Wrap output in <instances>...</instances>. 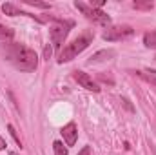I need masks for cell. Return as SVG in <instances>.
Returning <instances> with one entry per match:
<instances>
[{
  "mask_svg": "<svg viewBox=\"0 0 156 155\" xmlns=\"http://www.w3.org/2000/svg\"><path fill=\"white\" fill-rule=\"evenodd\" d=\"M53 150H55V155H67V148L60 141H55L53 142Z\"/></svg>",
  "mask_w": 156,
  "mask_h": 155,
  "instance_id": "cell-12",
  "label": "cell"
},
{
  "mask_svg": "<svg viewBox=\"0 0 156 155\" xmlns=\"http://www.w3.org/2000/svg\"><path fill=\"white\" fill-rule=\"evenodd\" d=\"M7 130H9V133H11V137H13V139H15V141H16V144H18V146H20V148H22V141H20V137H18V135H16V131H15V128H13V126H11V124H9V126H7Z\"/></svg>",
  "mask_w": 156,
  "mask_h": 155,
  "instance_id": "cell-15",
  "label": "cell"
},
{
  "mask_svg": "<svg viewBox=\"0 0 156 155\" xmlns=\"http://www.w3.org/2000/svg\"><path fill=\"white\" fill-rule=\"evenodd\" d=\"M0 53L4 55V59L13 64L16 70L20 71H35L38 66V57L33 49L22 46V44H15V42H7L4 46H0Z\"/></svg>",
  "mask_w": 156,
  "mask_h": 155,
  "instance_id": "cell-1",
  "label": "cell"
},
{
  "mask_svg": "<svg viewBox=\"0 0 156 155\" xmlns=\"http://www.w3.org/2000/svg\"><path fill=\"white\" fill-rule=\"evenodd\" d=\"M134 7L136 9H151L153 2H134Z\"/></svg>",
  "mask_w": 156,
  "mask_h": 155,
  "instance_id": "cell-14",
  "label": "cell"
},
{
  "mask_svg": "<svg viewBox=\"0 0 156 155\" xmlns=\"http://www.w3.org/2000/svg\"><path fill=\"white\" fill-rule=\"evenodd\" d=\"M144 44L149 49H156V31H147L144 35Z\"/></svg>",
  "mask_w": 156,
  "mask_h": 155,
  "instance_id": "cell-9",
  "label": "cell"
},
{
  "mask_svg": "<svg viewBox=\"0 0 156 155\" xmlns=\"http://www.w3.org/2000/svg\"><path fill=\"white\" fill-rule=\"evenodd\" d=\"M9 155H16V153H15V152H11V153H9Z\"/></svg>",
  "mask_w": 156,
  "mask_h": 155,
  "instance_id": "cell-19",
  "label": "cell"
},
{
  "mask_svg": "<svg viewBox=\"0 0 156 155\" xmlns=\"http://www.w3.org/2000/svg\"><path fill=\"white\" fill-rule=\"evenodd\" d=\"M73 77H75V80H76L82 88H85V89H89V91H94V93H98V91H100V86H98V84H96L91 77H89L87 73L78 71V70H76V71L73 73Z\"/></svg>",
  "mask_w": 156,
  "mask_h": 155,
  "instance_id": "cell-6",
  "label": "cell"
},
{
  "mask_svg": "<svg viewBox=\"0 0 156 155\" xmlns=\"http://www.w3.org/2000/svg\"><path fill=\"white\" fill-rule=\"evenodd\" d=\"M73 22H64V20H56L51 28V40L55 44V47H62L66 37L69 35V29H71Z\"/></svg>",
  "mask_w": 156,
  "mask_h": 155,
  "instance_id": "cell-4",
  "label": "cell"
},
{
  "mask_svg": "<svg viewBox=\"0 0 156 155\" xmlns=\"http://www.w3.org/2000/svg\"><path fill=\"white\" fill-rule=\"evenodd\" d=\"M60 133H62V137H64V141H66L67 146H75V142H76V139H78V130H76V124L75 122L66 124L60 130Z\"/></svg>",
  "mask_w": 156,
  "mask_h": 155,
  "instance_id": "cell-7",
  "label": "cell"
},
{
  "mask_svg": "<svg viewBox=\"0 0 156 155\" xmlns=\"http://www.w3.org/2000/svg\"><path fill=\"white\" fill-rule=\"evenodd\" d=\"M78 9L89 18V20H93L94 24H100V26H109L111 24V17L107 15V13H104L102 9H98V7H91V6H85V4H82V2H76L75 4Z\"/></svg>",
  "mask_w": 156,
  "mask_h": 155,
  "instance_id": "cell-3",
  "label": "cell"
},
{
  "mask_svg": "<svg viewBox=\"0 0 156 155\" xmlns=\"http://www.w3.org/2000/svg\"><path fill=\"white\" fill-rule=\"evenodd\" d=\"M51 55H53V47H51L49 44H45V46H44V59H45V60H49V59H51Z\"/></svg>",
  "mask_w": 156,
  "mask_h": 155,
  "instance_id": "cell-16",
  "label": "cell"
},
{
  "mask_svg": "<svg viewBox=\"0 0 156 155\" xmlns=\"http://www.w3.org/2000/svg\"><path fill=\"white\" fill-rule=\"evenodd\" d=\"M2 11H4L5 15H9V17L20 15V9H18L16 6H13V4H4V6H2Z\"/></svg>",
  "mask_w": 156,
  "mask_h": 155,
  "instance_id": "cell-11",
  "label": "cell"
},
{
  "mask_svg": "<svg viewBox=\"0 0 156 155\" xmlns=\"http://www.w3.org/2000/svg\"><path fill=\"white\" fill-rule=\"evenodd\" d=\"M78 155H91V146H83V148L78 152Z\"/></svg>",
  "mask_w": 156,
  "mask_h": 155,
  "instance_id": "cell-17",
  "label": "cell"
},
{
  "mask_svg": "<svg viewBox=\"0 0 156 155\" xmlns=\"http://www.w3.org/2000/svg\"><path fill=\"white\" fill-rule=\"evenodd\" d=\"M5 146H7V144H5V141H4V139H2V137H0V150H4V148H5Z\"/></svg>",
  "mask_w": 156,
  "mask_h": 155,
  "instance_id": "cell-18",
  "label": "cell"
},
{
  "mask_svg": "<svg viewBox=\"0 0 156 155\" xmlns=\"http://www.w3.org/2000/svg\"><path fill=\"white\" fill-rule=\"evenodd\" d=\"M138 75H140V77H144L147 82H151V84H154V86H156V71H140Z\"/></svg>",
  "mask_w": 156,
  "mask_h": 155,
  "instance_id": "cell-13",
  "label": "cell"
},
{
  "mask_svg": "<svg viewBox=\"0 0 156 155\" xmlns=\"http://www.w3.org/2000/svg\"><path fill=\"white\" fill-rule=\"evenodd\" d=\"M133 33H134V29L131 26H113V28H107V31L102 37H104V40L116 42V40H125L133 37Z\"/></svg>",
  "mask_w": 156,
  "mask_h": 155,
  "instance_id": "cell-5",
  "label": "cell"
},
{
  "mask_svg": "<svg viewBox=\"0 0 156 155\" xmlns=\"http://www.w3.org/2000/svg\"><path fill=\"white\" fill-rule=\"evenodd\" d=\"M115 55H116V51H115V49H102V51L94 53V55L89 59V64H98V62H105V60H111Z\"/></svg>",
  "mask_w": 156,
  "mask_h": 155,
  "instance_id": "cell-8",
  "label": "cell"
},
{
  "mask_svg": "<svg viewBox=\"0 0 156 155\" xmlns=\"http://www.w3.org/2000/svg\"><path fill=\"white\" fill-rule=\"evenodd\" d=\"M15 37V31L4 24H0V40H11Z\"/></svg>",
  "mask_w": 156,
  "mask_h": 155,
  "instance_id": "cell-10",
  "label": "cell"
},
{
  "mask_svg": "<svg viewBox=\"0 0 156 155\" xmlns=\"http://www.w3.org/2000/svg\"><path fill=\"white\" fill-rule=\"evenodd\" d=\"M91 40H93V33H91V31H85L83 35H80L78 39H75L71 44H67V46L60 51V59H58V62L64 64V62L73 60L76 55H80V53L91 44Z\"/></svg>",
  "mask_w": 156,
  "mask_h": 155,
  "instance_id": "cell-2",
  "label": "cell"
}]
</instances>
